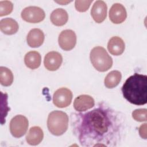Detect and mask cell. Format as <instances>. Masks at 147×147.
<instances>
[{
  "label": "cell",
  "mask_w": 147,
  "mask_h": 147,
  "mask_svg": "<svg viewBox=\"0 0 147 147\" xmlns=\"http://www.w3.org/2000/svg\"><path fill=\"white\" fill-rule=\"evenodd\" d=\"M123 97L136 105H144L147 102V76L134 74L129 77L122 87Z\"/></svg>",
  "instance_id": "6da1fadb"
},
{
  "label": "cell",
  "mask_w": 147,
  "mask_h": 147,
  "mask_svg": "<svg viewBox=\"0 0 147 147\" xmlns=\"http://www.w3.org/2000/svg\"><path fill=\"white\" fill-rule=\"evenodd\" d=\"M86 115L85 124L92 131L102 134L107 131L109 121L103 111L95 109Z\"/></svg>",
  "instance_id": "7a4b0ae2"
},
{
  "label": "cell",
  "mask_w": 147,
  "mask_h": 147,
  "mask_svg": "<svg viewBox=\"0 0 147 147\" xmlns=\"http://www.w3.org/2000/svg\"><path fill=\"white\" fill-rule=\"evenodd\" d=\"M49 131L55 136L63 134L68 129V117L61 111H53L49 113L47 119Z\"/></svg>",
  "instance_id": "3957f363"
},
{
  "label": "cell",
  "mask_w": 147,
  "mask_h": 147,
  "mask_svg": "<svg viewBox=\"0 0 147 147\" xmlns=\"http://www.w3.org/2000/svg\"><path fill=\"white\" fill-rule=\"evenodd\" d=\"M90 60L94 67L100 72L109 70L113 65V60L106 49L102 47H94L90 52Z\"/></svg>",
  "instance_id": "277c9868"
},
{
  "label": "cell",
  "mask_w": 147,
  "mask_h": 147,
  "mask_svg": "<svg viewBox=\"0 0 147 147\" xmlns=\"http://www.w3.org/2000/svg\"><path fill=\"white\" fill-rule=\"evenodd\" d=\"M28 126L29 122L26 117L22 115H17L10 121V131L13 137L20 138L26 133Z\"/></svg>",
  "instance_id": "5b68a950"
},
{
  "label": "cell",
  "mask_w": 147,
  "mask_h": 147,
  "mask_svg": "<svg viewBox=\"0 0 147 147\" xmlns=\"http://www.w3.org/2000/svg\"><path fill=\"white\" fill-rule=\"evenodd\" d=\"M44 11L37 6H28L23 9L21 12L22 18L30 23H38L45 18Z\"/></svg>",
  "instance_id": "8992f818"
},
{
  "label": "cell",
  "mask_w": 147,
  "mask_h": 147,
  "mask_svg": "<svg viewBox=\"0 0 147 147\" xmlns=\"http://www.w3.org/2000/svg\"><path fill=\"white\" fill-rule=\"evenodd\" d=\"M72 93L67 88L62 87L57 90L53 96V104L60 108L68 106L72 101Z\"/></svg>",
  "instance_id": "52a82bcc"
},
{
  "label": "cell",
  "mask_w": 147,
  "mask_h": 147,
  "mask_svg": "<svg viewBox=\"0 0 147 147\" xmlns=\"http://www.w3.org/2000/svg\"><path fill=\"white\" fill-rule=\"evenodd\" d=\"M58 42L60 48L64 51L72 49L76 43V36L75 33L69 29L63 30L59 34Z\"/></svg>",
  "instance_id": "ba28073f"
},
{
  "label": "cell",
  "mask_w": 147,
  "mask_h": 147,
  "mask_svg": "<svg viewBox=\"0 0 147 147\" xmlns=\"http://www.w3.org/2000/svg\"><path fill=\"white\" fill-rule=\"evenodd\" d=\"M126 10L122 4L115 3L112 5L109 11V18L113 23L121 24L126 20Z\"/></svg>",
  "instance_id": "9c48e42d"
},
{
  "label": "cell",
  "mask_w": 147,
  "mask_h": 147,
  "mask_svg": "<svg viewBox=\"0 0 147 147\" xmlns=\"http://www.w3.org/2000/svg\"><path fill=\"white\" fill-rule=\"evenodd\" d=\"M63 57L61 54L56 51L48 52L44 57V66L49 71H54L57 70L61 65Z\"/></svg>",
  "instance_id": "30bf717a"
},
{
  "label": "cell",
  "mask_w": 147,
  "mask_h": 147,
  "mask_svg": "<svg viewBox=\"0 0 147 147\" xmlns=\"http://www.w3.org/2000/svg\"><path fill=\"white\" fill-rule=\"evenodd\" d=\"M107 7L103 1H96L91 10V14L94 20L97 23L102 22L107 16Z\"/></svg>",
  "instance_id": "8fae6325"
},
{
  "label": "cell",
  "mask_w": 147,
  "mask_h": 147,
  "mask_svg": "<svg viewBox=\"0 0 147 147\" xmlns=\"http://www.w3.org/2000/svg\"><path fill=\"white\" fill-rule=\"evenodd\" d=\"M95 102L92 96L88 95H81L75 99L74 109L78 111H84L92 108Z\"/></svg>",
  "instance_id": "7c38bea8"
},
{
  "label": "cell",
  "mask_w": 147,
  "mask_h": 147,
  "mask_svg": "<svg viewBox=\"0 0 147 147\" xmlns=\"http://www.w3.org/2000/svg\"><path fill=\"white\" fill-rule=\"evenodd\" d=\"M44 34L40 29H32L26 37L27 43L32 48H37L41 46L44 41Z\"/></svg>",
  "instance_id": "4fadbf2b"
},
{
  "label": "cell",
  "mask_w": 147,
  "mask_h": 147,
  "mask_svg": "<svg viewBox=\"0 0 147 147\" xmlns=\"http://www.w3.org/2000/svg\"><path fill=\"white\" fill-rule=\"evenodd\" d=\"M109 52L113 55L119 56L125 50V43L123 40L118 36L111 37L107 44Z\"/></svg>",
  "instance_id": "5bb4252c"
},
{
  "label": "cell",
  "mask_w": 147,
  "mask_h": 147,
  "mask_svg": "<svg viewBox=\"0 0 147 147\" xmlns=\"http://www.w3.org/2000/svg\"><path fill=\"white\" fill-rule=\"evenodd\" d=\"M44 133L42 130L38 126L32 127L26 136V140L30 145H37L42 140Z\"/></svg>",
  "instance_id": "9a60e30c"
},
{
  "label": "cell",
  "mask_w": 147,
  "mask_h": 147,
  "mask_svg": "<svg viewBox=\"0 0 147 147\" xmlns=\"http://www.w3.org/2000/svg\"><path fill=\"white\" fill-rule=\"evenodd\" d=\"M18 28V23L11 18H3L0 21V29L5 34H14L17 32Z\"/></svg>",
  "instance_id": "2e32d148"
},
{
  "label": "cell",
  "mask_w": 147,
  "mask_h": 147,
  "mask_svg": "<svg viewBox=\"0 0 147 147\" xmlns=\"http://www.w3.org/2000/svg\"><path fill=\"white\" fill-rule=\"evenodd\" d=\"M50 20L53 25L57 26H63L65 25L68 21V13L63 9H56L51 13L50 16Z\"/></svg>",
  "instance_id": "e0dca14e"
},
{
  "label": "cell",
  "mask_w": 147,
  "mask_h": 147,
  "mask_svg": "<svg viewBox=\"0 0 147 147\" xmlns=\"http://www.w3.org/2000/svg\"><path fill=\"white\" fill-rule=\"evenodd\" d=\"M41 55L37 51H30L25 55L24 57L26 66L32 69L38 68L41 64Z\"/></svg>",
  "instance_id": "ac0fdd59"
},
{
  "label": "cell",
  "mask_w": 147,
  "mask_h": 147,
  "mask_svg": "<svg viewBox=\"0 0 147 147\" xmlns=\"http://www.w3.org/2000/svg\"><path fill=\"white\" fill-rule=\"evenodd\" d=\"M121 73L118 71H112L109 72L105 79V85L108 88L116 87L121 82Z\"/></svg>",
  "instance_id": "d6986e66"
},
{
  "label": "cell",
  "mask_w": 147,
  "mask_h": 147,
  "mask_svg": "<svg viewBox=\"0 0 147 147\" xmlns=\"http://www.w3.org/2000/svg\"><path fill=\"white\" fill-rule=\"evenodd\" d=\"M13 82L12 72L5 67H0V83L3 86H9Z\"/></svg>",
  "instance_id": "ffe728a7"
},
{
  "label": "cell",
  "mask_w": 147,
  "mask_h": 147,
  "mask_svg": "<svg viewBox=\"0 0 147 147\" xmlns=\"http://www.w3.org/2000/svg\"><path fill=\"white\" fill-rule=\"evenodd\" d=\"M13 9V4L9 1H0V16L9 14Z\"/></svg>",
  "instance_id": "44dd1931"
},
{
  "label": "cell",
  "mask_w": 147,
  "mask_h": 147,
  "mask_svg": "<svg viewBox=\"0 0 147 147\" xmlns=\"http://www.w3.org/2000/svg\"><path fill=\"white\" fill-rule=\"evenodd\" d=\"M132 117L137 121L144 122L147 120V110L146 109H136L132 113Z\"/></svg>",
  "instance_id": "7402d4cb"
},
{
  "label": "cell",
  "mask_w": 147,
  "mask_h": 147,
  "mask_svg": "<svg viewBox=\"0 0 147 147\" xmlns=\"http://www.w3.org/2000/svg\"><path fill=\"white\" fill-rule=\"evenodd\" d=\"M92 0L80 1L77 0L75 2V6L77 11L80 12H84L88 10Z\"/></svg>",
  "instance_id": "603a6c76"
},
{
  "label": "cell",
  "mask_w": 147,
  "mask_h": 147,
  "mask_svg": "<svg viewBox=\"0 0 147 147\" xmlns=\"http://www.w3.org/2000/svg\"><path fill=\"white\" fill-rule=\"evenodd\" d=\"M139 133L140 136L144 138H146V123H145L143 125H141L139 128Z\"/></svg>",
  "instance_id": "cb8c5ba5"
}]
</instances>
